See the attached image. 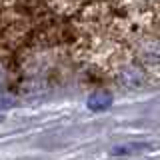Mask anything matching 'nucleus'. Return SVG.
<instances>
[{"mask_svg":"<svg viewBox=\"0 0 160 160\" xmlns=\"http://www.w3.org/2000/svg\"><path fill=\"white\" fill-rule=\"evenodd\" d=\"M116 78L124 88H140L146 80V74L138 64H122L116 72Z\"/></svg>","mask_w":160,"mask_h":160,"instance_id":"obj_1","label":"nucleus"},{"mask_svg":"<svg viewBox=\"0 0 160 160\" xmlns=\"http://www.w3.org/2000/svg\"><path fill=\"white\" fill-rule=\"evenodd\" d=\"M110 104H112V96H110V92H106V90H98V92H94L88 98V108L94 110V112L106 110Z\"/></svg>","mask_w":160,"mask_h":160,"instance_id":"obj_2","label":"nucleus"},{"mask_svg":"<svg viewBox=\"0 0 160 160\" xmlns=\"http://www.w3.org/2000/svg\"><path fill=\"white\" fill-rule=\"evenodd\" d=\"M4 80H6V70H4V66L0 64V88L4 86Z\"/></svg>","mask_w":160,"mask_h":160,"instance_id":"obj_3","label":"nucleus"}]
</instances>
